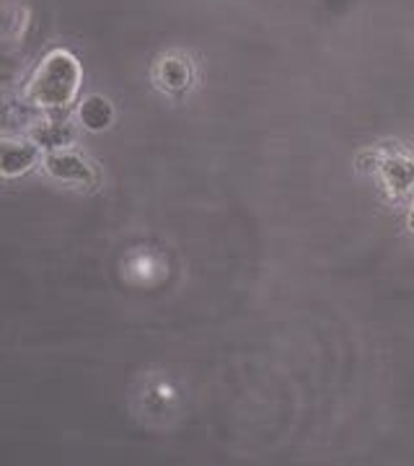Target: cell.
Masks as SVG:
<instances>
[{"mask_svg": "<svg viewBox=\"0 0 414 466\" xmlns=\"http://www.w3.org/2000/svg\"><path fill=\"white\" fill-rule=\"evenodd\" d=\"M78 86H81L78 60L70 52L55 50L42 60V66L36 67V73L29 81V88H26V96L34 106L63 109L76 99Z\"/></svg>", "mask_w": 414, "mask_h": 466, "instance_id": "obj_1", "label": "cell"}, {"mask_svg": "<svg viewBox=\"0 0 414 466\" xmlns=\"http://www.w3.org/2000/svg\"><path fill=\"white\" fill-rule=\"evenodd\" d=\"M112 116H115V112H112L109 101L101 99V96H88L81 104V122L88 130H104V127H109Z\"/></svg>", "mask_w": 414, "mask_h": 466, "instance_id": "obj_2", "label": "cell"}, {"mask_svg": "<svg viewBox=\"0 0 414 466\" xmlns=\"http://www.w3.org/2000/svg\"><path fill=\"white\" fill-rule=\"evenodd\" d=\"M158 81L168 88V91H179L184 86H189V67L182 60L168 57L158 66Z\"/></svg>", "mask_w": 414, "mask_h": 466, "instance_id": "obj_3", "label": "cell"}, {"mask_svg": "<svg viewBox=\"0 0 414 466\" xmlns=\"http://www.w3.org/2000/svg\"><path fill=\"white\" fill-rule=\"evenodd\" d=\"M34 158H36V153L29 146H14V143H8L5 148H3V167H5V174L11 177L14 171H16V164H21V168H29L34 164Z\"/></svg>", "mask_w": 414, "mask_h": 466, "instance_id": "obj_4", "label": "cell"}]
</instances>
